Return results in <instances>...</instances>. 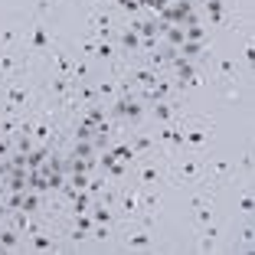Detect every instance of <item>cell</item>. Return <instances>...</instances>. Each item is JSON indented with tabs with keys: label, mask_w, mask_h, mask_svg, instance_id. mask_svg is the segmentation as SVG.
Here are the masks:
<instances>
[{
	"label": "cell",
	"mask_w": 255,
	"mask_h": 255,
	"mask_svg": "<svg viewBox=\"0 0 255 255\" xmlns=\"http://www.w3.org/2000/svg\"><path fill=\"white\" fill-rule=\"evenodd\" d=\"M180 131H183L180 154H206V147L216 137V125L206 115H180Z\"/></svg>",
	"instance_id": "1"
},
{
	"label": "cell",
	"mask_w": 255,
	"mask_h": 255,
	"mask_svg": "<svg viewBox=\"0 0 255 255\" xmlns=\"http://www.w3.org/2000/svg\"><path fill=\"white\" fill-rule=\"evenodd\" d=\"M203 177H206V157L203 154H187L183 160H173L164 170V180L170 187H200Z\"/></svg>",
	"instance_id": "2"
},
{
	"label": "cell",
	"mask_w": 255,
	"mask_h": 255,
	"mask_svg": "<svg viewBox=\"0 0 255 255\" xmlns=\"http://www.w3.org/2000/svg\"><path fill=\"white\" fill-rule=\"evenodd\" d=\"M121 226V236H125V249H131V252H147V249H154V229H147V226H141L137 219H128V223H118Z\"/></svg>",
	"instance_id": "3"
},
{
	"label": "cell",
	"mask_w": 255,
	"mask_h": 255,
	"mask_svg": "<svg viewBox=\"0 0 255 255\" xmlns=\"http://www.w3.org/2000/svg\"><path fill=\"white\" fill-rule=\"evenodd\" d=\"M236 177V164L233 160H226V157H206V177H203L200 187H226V183H233Z\"/></svg>",
	"instance_id": "4"
},
{
	"label": "cell",
	"mask_w": 255,
	"mask_h": 255,
	"mask_svg": "<svg viewBox=\"0 0 255 255\" xmlns=\"http://www.w3.org/2000/svg\"><path fill=\"white\" fill-rule=\"evenodd\" d=\"M137 210H141V183H134V187H118V203H115L118 223L137 219Z\"/></svg>",
	"instance_id": "5"
},
{
	"label": "cell",
	"mask_w": 255,
	"mask_h": 255,
	"mask_svg": "<svg viewBox=\"0 0 255 255\" xmlns=\"http://www.w3.org/2000/svg\"><path fill=\"white\" fill-rule=\"evenodd\" d=\"M89 33L95 39H112L115 36V16H112V10L92 7L89 10Z\"/></svg>",
	"instance_id": "6"
},
{
	"label": "cell",
	"mask_w": 255,
	"mask_h": 255,
	"mask_svg": "<svg viewBox=\"0 0 255 255\" xmlns=\"http://www.w3.org/2000/svg\"><path fill=\"white\" fill-rule=\"evenodd\" d=\"M131 170H134V180L141 183V187H154V183L164 180V170H167V167H160L157 157H147V160L131 164Z\"/></svg>",
	"instance_id": "7"
},
{
	"label": "cell",
	"mask_w": 255,
	"mask_h": 255,
	"mask_svg": "<svg viewBox=\"0 0 255 255\" xmlns=\"http://www.w3.org/2000/svg\"><path fill=\"white\" fill-rule=\"evenodd\" d=\"M206 62H210V82L213 79H242L239 62L229 56H206Z\"/></svg>",
	"instance_id": "8"
},
{
	"label": "cell",
	"mask_w": 255,
	"mask_h": 255,
	"mask_svg": "<svg viewBox=\"0 0 255 255\" xmlns=\"http://www.w3.org/2000/svg\"><path fill=\"white\" fill-rule=\"evenodd\" d=\"M147 115L157 121V125H173L183 112H180V105H177V98H170V102H150Z\"/></svg>",
	"instance_id": "9"
},
{
	"label": "cell",
	"mask_w": 255,
	"mask_h": 255,
	"mask_svg": "<svg viewBox=\"0 0 255 255\" xmlns=\"http://www.w3.org/2000/svg\"><path fill=\"white\" fill-rule=\"evenodd\" d=\"M219 236H223V226H219V223L200 226V242H196V252H216V249H219Z\"/></svg>",
	"instance_id": "10"
},
{
	"label": "cell",
	"mask_w": 255,
	"mask_h": 255,
	"mask_svg": "<svg viewBox=\"0 0 255 255\" xmlns=\"http://www.w3.org/2000/svg\"><path fill=\"white\" fill-rule=\"evenodd\" d=\"M95 95L105 102V105H112L115 98L121 95V79H115V75H108V79H102V82L95 85Z\"/></svg>",
	"instance_id": "11"
},
{
	"label": "cell",
	"mask_w": 255,
	"mask_h": 255,
	"mask_svg": "<svg viewBox=\"0 0 255 255\" xmlns=\"http://www.w3.org/2000/svg\"><path fill=\"white\" fill-rule=\"evenodd\" d=\"M20 46H26V33L20 26H3L0 30V49H20Z\"/></svg>",
	"instance_id": "12"
},
{
	"label": "cell",
	"mask_w": 255,
	"mask_h": 255,
	"mask_svg": "<svg viewBox=\"0 0 255 255\" xmlns=\"http://www.w3.org/2000/svg\"><path fill=\"white\" fill-rule=\"evenodd\" d=\"M16 249H23V236L13 226H0V252H16Z\"/></svg>",
	"instance_id": "13"
},
{
	"label": "cell",
	"mask_w": 255,
	"mask_h": 255,
	"mask_svg": "<svg viewBox=\"0 0 255 255\" xmlns=\"http://www.w3.org/2000/svg\"><path fill=\"white\" fill-rule=\"evenodd\" d=\"M118 43L115 39H98V46H95V59H102V62H115L118 59Z\"/></svg>",
	"instance_id": "14"
},
{
	"label": "cell",
	"mask_w": 255,
	"mask_h": 255,
	"mask_svg": "<svg viewBox=\"0 0 255 255\" xmlns=\"http://www.w3.org/2000/svg\"><path fill=\"white\" fill-rule=\"evenodd\" d=\"M92 219H95V223H105V226H115V223H118L115 210H112V206H102V203H95V206H92Z\"/></svg>",
	"instance_id": "15"
},
{
	"label": "cell",
	"mask_w": 255,
	"mask_h": 255,
	"mask_svg": "<svg viewBox=\"0 0 255 255\" xmlns=\"http://www.w3.org/2000/svg\"><path fill=\"white\" fill-rule=\"evenodd\" d=\"M56 7H59V0H36V3H33V13H36V20H39V23H43Z\"/></svg>",
	"instance_id": "16"
},
{
	"label": "cell",
	"mask_w": 255,
	"mask_h": 255,
	"mask_svg": "<svg viewBox=\"0 0 255 255\" xmlns=\"http://www.w3.org/2000/svg\"><path fill=\"white\" fill-rule=\"evenodd\" d=\"M20 210H26V213H43L46 206H43V200H39V193H26L23 196V206Z\"/></svg>",
	"instance_id": "17"
},
{
	"label": "cell",
	"mask_w": 255,
	"mask_h": 255,
	"mask_svg": "<svg viewBox=\"0 0 255 255\" xmlns=\"http://www.w3.org/2000/svg\"><path fill=\"white\" fill-rule=\"evenodd\" d=\"M239 213H242V216L252 213V193H249V183H246V190H242V196H239Z\"/></svg>",
	"instance_id": "18"
},
{
	"label": "cell",
	"mask_w": 255,
	"mask_h": 255,
	"mask_svg": "<svg viewBox=\"0 0 255 255\" xmlns=\"http://www.w3.org/2000/svg\"><path fill=\"white\" fill-rule=\"evenodd\" d=\"M239 170H242V177H252V150H246V154H242V160H239Z\"/></svg>",
	"instance_id": "19"
},
{
	"label": "cell",
	"mask_w": 255,
	"mask_h": 255,
	"mask_svg": "<svg viewBox=\"0 0 255 255\" xmlns=\"http://www.w3.org/2000/svg\"><path fill=\"white\" fill-rule=\"evenodd\" d=\"M239 239H242V249H249V246H252V239H255V233H252V226H242V233H239Z\"/></svg>",
	"instance_id": "20"
},
{
	"label": "cell",
	"mask_w": 255,
	"mask_h": 255,
	"mask_svg": "<svg viewBox=\"0 0 255 255\" xmlns=\"http://www.w3.org/2000/svg\"><path fill=\"white\" fill-rule=\"evenodd\" d=\"M7 216H10V206H7L3 200H0V219H7Z\"/></svg>",
	"instance_id": "21"
}]
</instances>
